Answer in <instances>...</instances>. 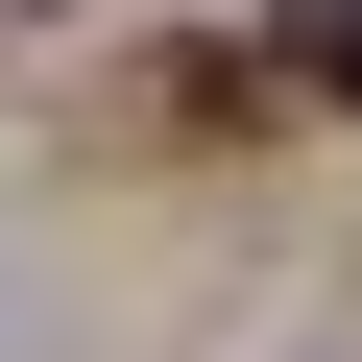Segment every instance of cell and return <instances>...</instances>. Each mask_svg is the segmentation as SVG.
Instances as JSON below:
<instances>
[{"label":"cell","mask_w":362,"mask_h":362,"mask_svg":"<svg viewBox=\"0 0 362 362\" xmlns=\"http://www.w3.org/2000/svg\"><path fill=\"white\" fill-rule=\"evenodd\" d=\"M266 121H290L266 49H169V73H145V145H266Z\"/></svg>","instance_id":"1"},{"label":"cell","mask_w":362,"mask_h":362,"mask_svg":"<svg viewBox=\"0 0 362 362\" xmlns=\"http://www.w3.org/2000/svg\"><path fill=\"white\" fill-rule=\"evenodd\" d=\"M266 73H290L314 121H362V0H290V49H266Z\"/></svg>","instance_id":"2"}]
</instances>
